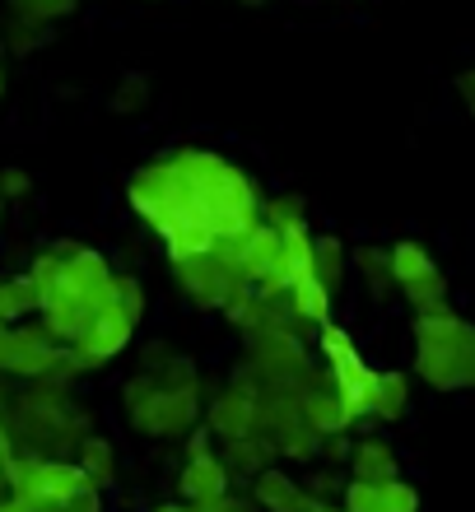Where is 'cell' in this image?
<instances>
[{
    "instance_id": "1",
    "label": "cell",
    "mask_w": 475,
    "mask_h": 512,
    "mask_svg": "<svg viewBox=\"0 0 475 512\" xmlns=\"http://www.w3.org/2000/svg\"><path fill=\"white\" fill-rule=\"evenodd\" d=\"M177 368H168V382L159 378H136L126 387V405H131V419H136L145 433L154 438H168V433L187 429L196 419V382H182L177 387Z\"/></svg>"
},
{
    "instance_id": "24",
    "label": "cell",
    "mask_w": 475,
    "mask_h": 512,
    "mask_svg": "<svg viewBox=\"0 0 475 512\" xmlns=\"http://www.w3.org/2000/svg\"><path fill=\"white\" fill-rule=\"evenodd\" d=\"M457 89H462V98H466V108L475 112V70H466L462 80H457Z\"/></svg>"
},
{
    "instance_id": "16",
    "label": "cell",
    "mask_w": 475,
    "mask_h": 512,
    "mask_svg": "<svg viewBox=\"0 0 475 512\" xmlns=\"http://www.w3.org/2000/svg\"><path fill=\"white\" fill-rule=\"evenodd\" d=\"M19 19H38V24H52L61 14H70L80 0H10Z\"/></svg>"
},
{
    "instance_id": "3",
    "label": "cell",
    "mask_w": 475,
    "mask_h": 512,
    "mask_svg": "<svg viewBox=\"0 0 475 512\" xmlns=\"http://www.w3.org/2000/svg\"><path fill=\"white\" fill-rule=\"evenodd\" d=\"M322 350H326V359H331V378H336V396H340V405H345V415L350 419L373 415V405H378V373L359 359L354 340L345 336L340 326L326 322Z\"/></svg>"
},
{
    "instance_id": "14",
    "label": "cell",
    "mask_w": 475,
    "mask_h": 512,
    "mask_svg": "<svg viewBox=\"0 0 475 512\" xmlns=\"http://www.w3.org/2000/svg\"><path fill=\"white\" fill-rule=\"evenodd\" d=\"M410 401V387L401 373H378V405H373V415L378 419H401Z\"/></svg>"
},
{
    "instance_id": "7",
    "label": "cell",
    "mask_w": 475,
    "mask_h": 512,
    "mask_svg": "<svg viewBox=\"0 0 475 512\" xmlns=\"http://www.w3.org/2000/svg\"><path fill=\"white\" fill-rule=\"evenodd\" d=\"M210 429L224 438V443H243L257 429V405L247 401L243 391H229V396H215L210 405Z\"/></svg>"
},
{
    "instance_id": "25",
    "label": "cell",
    "mask_w": 475,
    "mask_h": 512,
    "mask_svg": "<svg viewBox=\"0 0 475 512\" xmlns=\"http://www.w3.org/2000/svg\"><path fill=\"white\" fill-rule=\"evenodd\" d=\"M0 512H33V508H28L24 499H14V494H10V499H0Z\"/></svg>"
},
{
    "instance_id": "17",
    "label": "cell",
    "mask_w": 475,
    "mask_h": 512,
    "mask_svg": "<svg viewBox=\"0 0 475 512\" xmlns=\"http://www.w3.org/2000/svg\"><path fill=\"white\" fill-rule=\"evenodd\" d=\"M378 512H420V494H415L406 480H387V485H382Z\"/></svg>"
},
{
    "instance_id": "29",
    "label": "cell",
    "mask_w": 475,
    "mask_h": 512,
    "mask_svg": "<svg viewBox=\"0 0 475 512\" xmlns=\"http://www.w3.org/2000/svg\"><path fill=\"white\" fill-rule=\"evenodd\" d=\"M0 215H5V201H0Z\"/></svg>"
},
{
    "instance_id": "15",
    "label": "cell",
    "mask_w": 475,
    "mask_h": 512,
    "mask_svg": "<svg viewBox=\"0 0 475 512\" xmlns=\"http://www.w3.org/2000/svg\"><path fill=\"white\" fill-rule=\"evenodd\" d=\"M313 266H317V280H322L326 289H336L340 275H345V261H340V243H336V238L313 243Z\"/></svg>"
},
{
    "instance_id": "20",
    "label": "cell",
    "mask_w": 475,
    "mask_h": 512,
    "mask_svg": "<svg viewBox=\"0 0 475 512\" xmlns=\"http://www.w3.org/2000/svg\"><path fill=\"white\" fill-rule=\"evenodd\" d=\"M191 512H252V499H233V494H219V499L191 503Z\"/></svg>"
},
{
    "instance_id": "28",
    "label": "cell",
    "mask_w": 475,
    "mask_h": 512,
    "mask_svg": "<svg viewBox=\"0 0 475 512\" xmlns=\"http://www.w3.org/2000/svg\"><path fill=\"white\" fill-rule=\"evenodd\" d=\"M0 94H5V75H0Z\"/></svg>"
},
{
    "instance_id": "12",
    "label": "cell",
    "mask_w": 475,
    "mask_h": 512,
    "mask_svg": "<svg viewBox=\"0 0 475 512\" xmlns=\"http://www.w3.org/2000/svg\"><path fill=\"white\" fill-rule=\"evenodd\" d=\"M303 419H308V429L313 433H340L345 424H350L340 396H303Z\"/></svg>"
},
{
    "instance_id": "2",
    "label": "cell",
    "mask_w": 475,
    "mask_h": 512,
    "mask_svg": "<svg viewBox=\"0 0 475 512\" xmlns=\"http://www.w3.org/2000/svg\"><path fill=\"white\" fill-rule=\"evenodd\" d=\"M5 480H10V494L14 499H24L33 512H56L70 494H80L89 489L80 466H70V461H42V457H14L5 466Z\"/></svg>"
},
{
    "instance_id": "26",
    "label": "cell",
    "mask_w": 475,
    "mask_h": 512,
    "mask_svg": "<svg viewBox=\"0 0 475 512\" xmlns=\"http://www.w3.org/2000/svg\"><path fill=\"white\" fill-rule=\"evenodd\" d=\"M308 512H345V508H326V503H317V499H313V503H308Z\"/></svg>"
},
{
    "instance_id": "27",
    "label": "cell",
    "mask_w": 475,
    "mask_h": 512,
    "mask_svg": "<svg viewBox=\"0 0 475 512\" xmlns=\"http://www.w3.org/2000/svg\"><path fill=\"white\" fill-rule=\"evenodd\" d=\"M154 512H191V508H177V503H159Z\"/></svg>"
},
{
    "instance_id": "5",
    "label": "cell",
    "mask_w": 475,
    "mask_h": 512,
    "mask_svg": "<svg viewBox=\"0 0 475 512\" xmlns=\"http://www.w3.org/2000/svg\"><path fill=\"white\" fill-rule=\"evenodd\" d=\"M131 331H136V322L126 317L117 303H108V308L94 317V326L80 336V345H70V359H75V368H98L108 364L112 354L126 350V340H131Z\"/></svg>"
},
{
    "instance_id": "4",
    "label": "cell",
    "mask_w": 475,
    "mask_h": 512,
    "mask_svg": "<svg viewBox=\"0 0 475 512\" xmlns=\"http://www.w3.org/2000/svg\"><path fill=\"white\" fill-rule=\"evenodd\" d=\"M387 261H392V280L401 284V294L420 312L443 303V275H438V266L429 261V252L420 243H396Z\"/></svg>"
},
{
    "instance_id": "9",
    "label": "cell",
    "mask_w": 475,
    "mask_h": 512,
    "mask_svg": "<svg viewBox=\"0 0 475 512\" xmlns=\"http://www.w3.org/2000/svg\"><path fill=\"white\" fill-rule=\"evenodd\" d=\"M350 466H354V480H368V485H387L396 480V457L392 447L378 443V438H364V443L350 447Z\"/></svg>"
},
{
    "instance_id": "22",
    "label": "cell",
    "mask_w": 475,
    "mask_h": 512,
    "mask_svg": "<svg viewBox=\"0 0 475 512\" xmlns=\"http://www.w3.org/2000/svg\"><path fill=\"white\" fill-rule=\"evenodd\" d=\"M56 512H103V499H98V489H80V494H70Z\"/></svg>"
},
{
    "instance_id": "30",
    "label": "cell",
    "mask_w": 475,
    "mask_h": 512,
    "mask_svg": "<svg viewBox=\"0 0 475 512\" xmlns=\"http://www.w3.org/2000/svg\"><path fill=\"white\" fill-rule=\"evenodd\" d=\"M252 5H261V0H252Z\"/></svg>"
},
{
    "instance_id": "23",
    "label": "cell",
    "mask_w": 475,
    "mask_h": 512,
    "mask_svg": "<svg viewBox=\"0 0 475 512\" xmlns=\"http://www.w3.org/2000/svg\"><path fill=\"white\" fill-rule=\"evenodd\" d=\"M28 191V173H19V168H5V173H0V201H5V196H24Z\"/></svg>"
},
{
    "instance_id": "21",
    "label": "cell",
    "mask_w": 475,
    "mask_h": 512,
    "mask_svg": "<svg viewBox=\"0 0 475 512\" xmlns=\"http://www.w3.org/2000/svg\"><path fill=\"white\" fill-rule=\"evenodd\" d=\"M140 103H145V80L131 75V80L122 84V94H117V112H136Z\"/></svg>"
},
{
    "instance_id": "8",
    "label": "cell",
    "mask_w": 475,
    "mask_h": 512,
    "mask_svg": "<svg viewBox=\"0 0 475 512\" xmlns=\"http://www.w3.org/2000/svg\"><path fill=\"white\" fill-rule=\"evenodd\" d=\"M313 494H303L285 471H261L257 475V508L266 512H308Z\"/></svg>"
},
{
    "instance_id": "18",
    "label": "cell",
    "mask_w": 475,
    "mask_h": 512,
    "mask_svg": "<svg viewBox=\"0 0 475 512\" xmlns=\"http://www.w3.org/2000/svg\"><path fill=\"white\" fill-rule=\"evenodd\" d=\"M382 503V485H368V480H354L345 489V512H378Z\"/></svg>"
},
{
    "instance_id": "10",
    "label": "cell",
    "mask_w": 475,
    "mask_h": 512,
    "mask_svg": "<svg viewBox=\"0 0 475 512\" xmlns=\"http://www.w3.org/2000/svg\"><path fill=\"white\" fill-rule=\"evenodd\" d=\"M28 312H42V289L33 275L0 280V322H24Z\"/></svg>"
},
{
    "instance_id": "6",
    "label": "cell",
    "mask_w": 475,
    "mask_h": 512,
    "mask_svg": "<svg viewBox=\"0 0 475 512\" xmlns=\"http://www.w3.org/2000/svg\"><path fill=\"white\" fill-rule=\"evenodd\" d=\"M182 494H187L191 503L229 494V461L215 457V452H196V457L187 461V471H182Z\"/></svg>"
},
{
    "instance_id": "13",
    "label": "cell",
    "mask_w": 475,
    "mask_h": 512,
    "mask_svg": "<svg viewBox=\"0 0 475 512\" xmlns=\"http://www.w3.org/2000/svg\"><path fill=\"white\" fill-rule=\"evenodd\" d=\"M89 480V489H108L112 485V447L103 438H84L80 447V461H75Z\"/></svg>"
},
{
    "instance_id": "19",
    "label": "cell",
    "mask_w": 475,
    "mask_h": 512,
    "mask_svg": "<svg viewBox=\"0 0 475 512\" xmlns=\"http://www.w3.org/2000/svg\"><path fill=\"white\" fill-rule=\"evenodd\" d=\"M117 308L131 317V322H140V312H145V294H140V284L136 280H117Z\"/></svg>"
},
{
    "instance_id": "11",
    "label": "cell",
    "mask_w": 475,
    "mask_h": 512,
    "mask_svg": "<svg viewBox=\"0 0 475 512\" xmlns=\"http://www.w3.org/2000/svg\"><path fill=\"white\" fill-rule=\"evenodd\" d=\"M289 303H294V312L308 317V322H317V326L331 322V289H326L317 275H308V280L294 284V289H289Z\"/></svg>"
}]
</instances>
